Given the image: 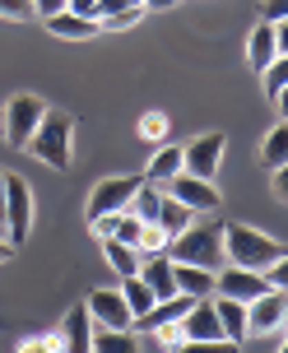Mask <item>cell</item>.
Masks as SVG:
<instances>
[{"mask_svg":"<svg viewBox=\"0 0 288 353\" xmlns=\"http://www.w3.org/2000/svg\"><path fill=\"white\" fill-rule=\"evenodd\" d=\"M214 316H218V330H223V339H233V344H242V339H247V302H237V298H214Z\"/></svg>","mask_w":288,"mask_h":353,"instance_id":"d6986e66","label":"cell"},{"mask_svg":"<svg viewBox=\"0 0 288 353\" xmlns=\"http://www.w3.org/2000/svg\"><path fill=\"white\" fill-rule=\"evenodd\" d=\"M5 261H14V242H10V237H0V265Z\"/></svg>","mask_w":288,"mask_h":353,"instance_id":"b9f144b4","label":"cell"},{"mask_svg":"<svg viewBox=\"0 0 288 353\" xmlns=\"http://www.w3.org/2000/svg\"><path fill=\"white\" fill-rule=\"evenodd\" d=\"M223 149H228V135L223 130H205L196 140L181 144V172L200 176V181H214L218 163H223Z\"/></svg>","mask_w":288,"mask_h":353,"instance_id":"5b68a950","label":"cell"},{"mask_svg":"<svg viewBox=\"0 0 288 353\" xmlns=\"http://www.w3.org/2000/svg\"><path fill=\"white\" fill-rule=\"evenodd\" d=\"M158 205H163V191L149 186V181H140V191H135V200H130V214L144 219V223H154V219H158Z\"/></svg>","mask_w":288,"mask_h":353,"instance_id":"4316f807","label":"cell"},{"mask_svg":"<svg viewBox=\"0 0 288 353\" xmlns=\"http://www.w3.org/2000/svg\"><path fill=\"white\" fill-rule=\"evenodd\" d=\"M56 339H61V353H89V339L93 335H89V312H84V302H74L70 312H65Z\"/></svg>","mask_w":288,"mask_h":353,"instance_id":"2e32d148","label":"cell"},{"mask_svg":"<svg viewBox=\"0 0 288 353\" xmlns=\"http://www.w3.org/2000/svg\"><path fill=\"white\" fill-rule=\"evenodd\" d=\"M158 191L167 195V200H177L181 210H191V214H214L218 205H223V195H218L214 181H200V176H191V172H177L172 181H163Z\"/></svg>","mask_w":288,"mask_h":353,"instance_id":"52a82bcc","label":"cell"},{"mask_svg":"<svg viewBox=\"0 0 288 353\" xmlns=\"http://www.w3.org/2000/svg\"><path fill=\"white\" fill-rule=\"evenodd\" d=\"M191 219H196V214H191V210H181L177 200H167V195H163V205H158V219H154V223H158V228L167 232V237H177V232L186 228Z\"/></svg>","mask_w":288,"mask_h":353,"instance_id":"484cf974","label":"cell"},{"mask_svg":"<svg viewBox=\"0 0 288 353\" xmlns=\"http://www.w3.org/2000/svg\"><path fill=\"white\" fill-rule=\"evenodd\" d=\"M42 28H47L52 37H65V42H84V37H98V19L56 10V14H42Z\"/></svg>","mask_w":288,"mask_h":353,"instance_id":"9a60e30c","label":"cell"},{"mask_svg":"<svg viewBox=\"0 0 288 353\" xmlns=\"http://www.w3.org/2000/svg\"><path fill=\"white\" fill-rule=\"evenodd\" d=\"M33 10H37V19H42V14H56V10H65V0H33Z\"/></svg>","mask_w":288,"mask_h":353,"instance_id":"60d3db41","label":"cell"},{"mask_svg":"<svg viewBox=\"0 0 288 353\" xmlns=\"http://www.w3.org/2000/svg\"><path fill=\"white\" fill-rule=\"evenodd\" d=\"M126 10H144V0H98V19L103 14H126Z\"/></svg>","mask_w":288,"mask_h":353,"instance_id":"d590c367","label":"cell"},{"mask_svg":"<svg viewBox=\"0 0 288 353\" xmlns=\"http://www.w3.org/2000/svg\"><path fill=\"white\" fill-rule=\"evenodd\" d=\"M135 130H140L144 144H163V140H167V130H172V121H167V112H144Z\"/></svg>","mask_w":288,"mask_h":353,"instance_id":"f1b7e54d","label":"cell"},{"mask_svg":"<svg viewBox=\"0 0 288 353\" xmlns=\"http://www.w3.org/2000/svg\"><path fill=\"white\" fill-rule=\"evenodd\" d=\"M56 353H61V349H56Z\"/></svg>","mask_w":288,"mask_h":353,"instance_id":"bcb514c9","label":"cell"},{"mask_svg":"<svg viewBox=\"0 0 288 353\" xmlns=\"http://www.w3.org/2000/svg\"><path fill=\"white\" fill-rule=\"evenodd\" d=\"M103 256H107V265L121 274V279H130V274H140V251L126 247V242H116V237H103Z\"/></svg>","mask_w":288,"mask_h":353,"instance_id":"44dd1931","label":"cell"},{"mask_svg":"<svg viewBox=\"0 0 288 353\" xmlns=\"http://www.w3.org/2000/svg\"><path fill=\"white\" fill-rule=\"evenodd\" d=\"M274 261H284V242L279 237L251 228V223H228L223 228V265H242V270L265 274Z\"/></svg>","mask_w":288,"mask_h":353,"instance_id":"6da1fadb","label":"cell"},{"mask_svg":"<svg viewBox=\"0 0 288 353\" xmlns=\"http://www.w3.org/2000/svg\"><path fill=\"white\" fill-rule=\"evenodd\" d=\"M279 353H288V349H279Z\"/></svg>","mask_w":288,"mask_h":353,"instance_id":"f6af8a7d","label":"cell"},{"mask_svg":"<svg viewBox=\"0 0 288 353\" xmlns=\"http://www.w3.org/2000/svg\"><path fill=\"white\" fill-rule=\"evenodd\" d=\"M172 279H177L181 298H214V270H205V265H177L172 261Z\"/></svg>","mask_w":288,"mask_h":353,"instance_id":"ac0fdd59","label":"cell"},{"mask_svg":"<svg viewBox=\"0 0 288 353\" xmlns=\"http://www.w3.org/2000/svg\"><path fill=\"white\" fill-rule=\"evenodd\" d=\"M140 279L149 283L154 298H177V279H172V256L167 251H154V256H140Z\"/></svg>","mask_w":288,"mask_h":353,"instance_id":"4fadbf2b","label":"cell"},{"mask_svg":"<svg viewBox=\"0 0 288 353\" xmlns=\"http://www.w3.org/2000/svg\"><path fill=\"white\" fill-rule=\"evenodd\" d=\"M260 163H265V168H288V121H279L270 130V135H265V140H260Z\"/></svg>","mask_w":288,"mask_h":353,"instance_id":"7402d4cb","label":"cell"},{"mask_svg":"<svg viewBox=\"0 0 288 353\" xmlns=\"http://www.w3.org/2000/svg\"><path fill=\"white\" fill-rule=\"evenodd\" d=\"M274 56H284V28H274V23H256L251 37H247V61H251V70H265Z\"/></svg>","mask_w":288,"mask_h":353,"instance_id":"7c38bea8","label":"cell"},{"mask_svg":"<svg viewBox=\"0 0 288 353\" xmlns=\"http://www.w3.org/2000/svg\"><path fill=\"white\" fill-rule=\"evenodd\" d=\"M56 349H61V339H56V335H33V339L19 344V353H56Z\"/></svg>","mask_w":288,"mask_h":353,"instance_id":"836d02e7","label":"cell"},{"mask_svg":"<svg viewBox=\"0 0 288 353\" xmlns=\"http://www.w3.org/2000/svg\"><path fill=\"white\" fill-rule=\"evenodd\" d=\"M42 112H47V103H42L37 93H14V98L5 103V144H10V149H23V144L33 140Z\"/></svg>","mask_w":288,"mask_h":353,"instance_id":"8992f818","label":"cell"},{"mask_svg":"<svg viewBox=\"0 0 288 353\" xmlns=\"http://www.w3.org/2000/svg\"><path fill=\"white\" fill-rule=\"evenodd\" d=\"M70 144H74V117H70V112L47 107L42 121H37V130H33V140L23 144V149H28L37 163H47L52 172H70V163H74Z\"/></svg>","mask_w":288,"mask_h":353,"instance_id":"7a4b0ae2","label":"cell"},{"mask_svg":"<svg viewBox=\"0 0 288 353\" xmlns=\"http://www.w3.org/2000/svg\"><path fill=\"white\" fill-rule=\"evenodd\" d=\"M149 335H158L163 349H177V344H186V335H181V321H172V325H158V330H149Z\"/></svg>","mask_w":288,"mask_h":353,"instance_id":"e575fe53","label":"cell"},{"mask_svg":"<svg viewBox=\"0 0 288 353\" xmlns=\"http://www.w3.org/2000/svg\"><path fill=\"white\" fill-rule=\"evenodd\" d=\"M121 298H126V307H130V316L140 321L144 312H149V307H154V293H149V283L140 279V274H130V279H121Z\"/></svg>","mask_w":288,"mask_h":353,"instance_id":"cb8c5ba5","label":"cell"},{"mask_svg":"<svg viewBox=\"0 0 288 353\" xmlns=\"http://www.w3.org/2000/svg\"><path fill=\"white\" fill-rule=\"evenodd\" d=\"M177 0H144V10H172Z\"/></svg>","mask_w":288,"mask_h":353,"instance_id":"7bdbcfd3","label":"cell"},{"mask_svg":"<svg viewBox=\"0 0 288 353\" xmlns=\"http://www.w3.org/2000/svg\"><path fill=\"white\" fill-rule=\"evenodd\" d=\"M274 200H288V172L274 168Z\"/></svg>","mask_w":288,"mask_h":353,"instance_id":"ab89813d","label":"cell"},{"mask_svg":"<svg viewBox=\"0 0 288 353\" xmlns=\"http://www.w3.org/2000/svg\"><path fill=\"white\" fill-rule=\"evenodd\" d=\"M284 321H288V293L284 288H270V293L247 302V335H279Z\"/></svg>","mask_w":288,"mask_h":353,"instance_id":"30bf717a","label":"cell"},{"mask_svg":"<svg viewBox=\"0 0 288 353\" xmlns=\"http://www.w3.org/2000/svg\"><path fill=\"white\" fill-rule=\"evenodd\" d=\"M149 14V10H126V14H103L98 19V33H126V28H135L140 19Z\"/></svg>","mask_w":288,"mask_h":353,"instance_id":"4dcf8cb0","label":"cell"},{"mask_svg":"<svg viewBox=\"0 0 288 353\" xmlns=\"http://www.w3.org/2000/svg\"><path fill=\"white\" fill-rule=\"evenodd\" d=\"M265 283H270V288H288V265L274 261L270 270H265Z\"/></svg>","mask_w":288,"mask_h":353,"instance_id":"8d00e7d4","label":"cell"},{"mask_svg":"<svg viewBox=\"0 0 288 353\" xmlns=\"http://www.w3.org/2000/svg\"><path fill=\"white\" fill-rule=\"evenodd\" d=\"M167 353H237V344L233 339H186V344H177Z\"/></svg>","mask_w":288,"mask_h":353,"instance_id":"f546056e","label":"cell"},{"mask_svg":"<svg viewBox=\"0 0 288 353\" xmlns=\"http://www.w3.org/2000/svg\"><path fill=\"white\" fill-rule=\"evenodd\" d=\"M33 214H37V200H33V186L23 181L19 172H5V228H10V242L23 247L28 232H33Z\"/></svg>","mask_w":288,"mask_h":353,"instance_id":"277c9868","label":"cell"},{"mask_svg":"<svg viewBox=\"0 0 288 353\" xmlns=\"http://www.w3.org/2000/svg\"><path fill=\"white\" fill-rule=\"evenodd\" d=\"M260 293H270L265 274L256 270H242V265H218L214 270V298H237V302H251Z\"/></svg>","mask_w":288,"mask_h":353,"instance_id":"8fae6325","label":"cell"},{"mask_svg":"<svg viewBox=\"0 0 288 353\" xmlns=\"http://www.w3.org/2000/svg\"><path fill=\"white\" fill-rule=\"evenodd\" d=\"M112 237H116V242H126V247H135L140 251V237H144V219H135V214H116V219H112Z\"/></svg>","mask_w":288,"mask_h":353,"instance_id":"83f0119b","label":"cell"},{"mask_svg":"<svg viewBox=\"0 0 288 353\" xmlns=\"http://www.w3.org/2000/svg\"><path fill=\"white\" fill-rule=\"evenodd\" d=\"M0 214H5V168H0Z\"/></svg>","mask_w":288,"mask_h":353,"instance_id":"ee69618b","label":"cell"},{"mask_svg":"<svg viewBox=\"0 0 288 353\" xmlns=\"http://www.w3.org/2000/svg\"><path fill=\"white\" fill-rule=\"evenodd\" d=\"M191 302H196V298H181V293H177V298L154 302V307H149V312L135 321V330H158V325H172V321L186 316V307H191Z\"/></svg>","mask_w":288,"mask_h":353,"instance_id":"ffe728a7","label":"cell"},{"mask_svg":"<svg viewBox=\"0 0 288 353\" xmlns=\"http://www.w3.org/2000/svg\"><path fill=\"white\" fill-rule=\"evenodd\" d=\"M70 14H84V19H98V0H65Z\"/></svg>","mask_w":288,"mask_h":353,"instance_id":"f35d334b","label":"cell"},{"mask_svg":"<svg viewBox=\"0 0 288 353\" xmlns=\"http://www.w3.org/2000/svg\"><path fill=\"white\" fill-rule=\"evenodd\" d=\"M154 251H167V232L158 223H144V237H140V256H154Z\"/></svg>","mask_w":288,"mask_h":353,"instance_id":"d6a6232c","label":"cell"},{"mask_svg":"<svg viewBox=\"0 0 288 353\" xmlns=\"http://www.w3.org/2000/svg\"><path fill=\"white\" fill-rule=\"evenodd\" d=\"M0 19L28 23V19H37V10H33V0H0Z\"/></svg>","mask_w":288,"mask_h":353,"instance_id":"1f68e13d","label":"cell"},{"mask_svg":"<svg viewBox=\"0 0 288 353\" xmlns=\"http://www.w3.org/2000/svg\"><path fill=\"white\" fill-rule=\"evenodd\" d=\"M181 172V144H154V154H149V168H144V181L149 186H163V181H172V176Z\"/></svg>","mask_w":288,"mask_h":353,"instance_id":"e0dca14e","label":"cell"},{"mask_svg":"<svg viewBox=\"0 0 288 353\" xmlns=\"http://www.w3.org/2000/svg\"><path fill=\"white\" fill-rule=\"evenodd\" d=\"M84 312H89V321L98 330H135V316H130L121 288H93L84 298Z\"/></svg>","mask_w":288,"mask_h":353,"instance_id":"9c48e42d","label":"cell"},{"mask_svg":"<svg viewBox=\"0 0 288 353\" xmlns=\"http://www.w3.org/2000/svg\"><path fill=\"white\" fill-rule=\"evenodd\" d=\"M181 335H186V339H223L218 316H214V298H196L191 307H186V316H181Z\"/></svg>","mask_w":288,"mask_h":353,"instance_id":"5bb4252c","label":"cell"},{"mask_svg":"<svg viewBox=\"0 0 288 353\" xmlns=\"http://www.w3.org/2000/svg\"><path fill=\"white\" fill-rule=\"evenodd\" d=\"M89 353H140L135 330H98L89 339Z\"/></svg>","mask_w":288,"mask_h":353,"instance_id":"603a6c76","label":"cell"},{"mask_svg":"<svg viewBox=\"0 0 288 353\" xmlns=\"http://www.w3.org/2000/svg\"><path fill=\"white\" fill-rule=\"evenodd\" d=\"M167 256L177 265H205V270H218L223 265V223L214 219H191L177 237H167Z\"/></svg>","mask_w":288,"mask_h":353,"instance_id":"3957f363","label":"cell"},{"mask_svg":"<svg viewBox=\"0 0 288 353\" xmlns=\"http://www.w3.org/2000/svg\"><path fill=\"white\" fill-rule=\"evenodd\" d=\"M265 98H270L274 107H284V88H288V56H274L270 65H265Z\"/></svg>","mask_w":288,"mask_h":353,"instance_id":"d4e9b609","label":"cell"},{"mask_svg":"<svg viewBox=\"0 0 288 353\" xmlns=\"http://www.w3.org/2000/svg\"><path fill=\"white\" fill-rule=\"evenodd\" d=\"M144 176L126 172V176H103L98 186L89 191V223L93 219H103V214H126L130 200H135V191H140Z\"/></svg>","mask_w":288,"mask_h":353,"instance_id":"ba28073f","label":"cell"},{"mask_svg":"<svg viewBox=\"0 0 288 353\" xmlns=\"http://www.w3.org/2000/svg\"><path fill=\"white\" fill-rule=\"evenodd\" d=\"M284 14H288V5H284V0H265V23L284 28Z\"/></svg>","mask_w":288,"mask_h":353,"instance_id":"74e56055","label":"cell"}]
</instances>
